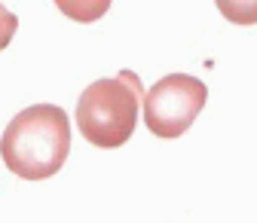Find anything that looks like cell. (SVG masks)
Instances as JSON below:
<instances>
[{
	"label": "cell",
	"instance_id": "1",
	"mask_svg": "<svg viewBox=\"0 0 257 223\" xmlns=\"http://www.w3.org/2000/svg\"><path fill=\"white\" fill-rule=\"evenodd\" d=\"M71 153V119L55 104H34L16 113L0 138V156L22 180H46L61 171Z\"/></svg>",
	"mask_w": 257,
	"mask_h": 223
},
{
	"label": "cell",
	"instance_id": "2",
	"mask_svg": "<svg viewBox=\"0 0 257 223\" xmlns=\"http://www.w3.org/2000/svg\"><path fill=\"white\" fill-rule=\"evenodd\" d=\"M141 98L144 86L135 71H119L116 77H101L89 83L74 113L80 135L101 150L122 147L138 125Z\"/></svg>",
	"mask_w": 257,
	"mask_h": 223
},
{
	"label": "cell",
	"instance_id": "3",
	"mask_svg": "<svg viewBox=\"0 0 257 223\" xmlns=\"http://www.w3.org/2000/svg\"><path fill=\"white\" fill-rule=\"evenodd\" d=\"M205 101H208V86L202 80L190 74H169L153 89H147L144 122L156 138L175 141L196 122Z\"/></svg>",
	"mask_w": 257,
	"mask_h": 223
},
{
	"label": "cell",
	"instance_id": "4",
	"mask_svg": "<svg viewBox=\"0 0 257 223\" xmlns=\"http://www.w3.org/2000/svg\"><path fill=\"white\" fill-rule=\"evenodd\" d=\"M52 4L64 13V19L80 22V25H92L104 19V13L110 10L113 0H52Z\"/></svg>",
	"mask_w": 257,
	"mask_h": 223
},
{
	"label": "cell",
	"instance_id": "5",
	"mask_svg": "<svg viewBox=\"0 0 257 223\" xmlns=\"http://www.w3.org/2000/svg\"><path fill=\"white\" fill-rule=\"evenodd\" d=\"M214 7L233 25H257V0H214Z\"/></svg>",
	"mask_w": 257,
	"mask_h": 223
},
{
	"label": "cell",
	"instance_id": "6",
	"mask_svg": "<svg viewBox=\"0 0 257 223\" xmlns=\"http://www.w3.org/2000/svg\"><path fill=\"white\" fill-rule=\"evenodd\" d=\"M16 28H19V19H16V13H10L4 4H0V52H4V49L13 43V37H16Z\"/></svg>",
	"mask_w": 257,
	"mask_h": 223
}]
</instances>
